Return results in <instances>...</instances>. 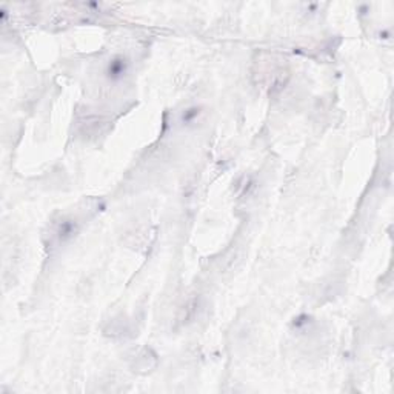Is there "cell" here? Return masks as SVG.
Listing matches in <instances>:
<instances>
[{
	"label": "cell",
	"instance_id": "obj_1",
	"mask_svg": "<svg viewBox=\"0 0 394 394\" xmlns=\"http://www.w3.org/2000/svg\"><path fill=\"white\" fill-rule=\"evenodd\" d=\"M128 71V62L125 57L122 56H117L114 57L110 64H108V68H106V74H108L110 79L113 80H119L120 77L125 76V73Z\"/></svg>",
	"mask_w": 394,
	"mask_h": 394
},
{
	"label": "cell",
	"instance_id": "obj_2",
	"mask_svg": "<svg viewBox=\"0 0 394 394\" xmlns=\"http://www.w3.org/2000/svg\"><path fill=\"white\" fill-rule=\"evenodd\" d=\"M74 232H76V222L74 220H64L59 227L57 237L60 240H68L69 237L74 236Z\"/></svg>",
	"mask_w": 394,
	"mask_h": 394
},
{
	"label": "cell",
	"instance_id": "obj_3",
	"mask_svg": "<svg viewBox=\"0 0 394 394\" xmlns=\"http://www.w3.org/2000/svg\"><path fill=\"white\" fill-rule=\"evenodd\" d=\"M197 114H199V110H197V108H191V110H188V111L183 113V117L182 119H183V122L188 123V122L194 120V117H196Z\"/></svg>",
	"mask_w": 394,
	"mask_h": 394
}]
</instances>
